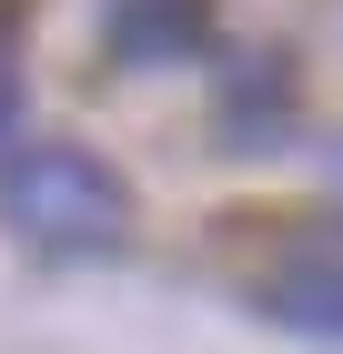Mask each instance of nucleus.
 Masks as SVG:
<instances>
[{"instance_id": "nucleus-1", "label": "nucleus", "mask_w": 343, "mask_h": 354, "mask_svg": "<svg viewBox=\"0 0 343 354\" xmlns=\"http://www.w3.org/2000/svg\"><path fill=\"white\" fill-rule=\"evenodd\" d=\"M0 213L41 253H111L132 233V183L101 152H81V142H30L21 162L0 172Z\"/></svg>"}, {"instance_id": "nucleus-2", "label": "nucleus", "mask_w": 343, "mask_h": 354, "mask_svg": "<svg viewBox=\"0 0 343 354\" xmlns=\"http://www.w3.org/2000/svg\"><path fill=\"white\" fill-rule=\"evenodd\" d=\"M253 304L293 334H343V213L293 223L263 253V273H253Z\"/></svg>"}, {"instance_id": "nucleus-3", "label": "nucleus", "mask_w": 343, "mask_h": 354, "mask_svg": "<svg viewBox=\"0 0 343 354\" xmlns=\"http://www.w3.org/2000/svg\"><path fill=\"white\" fill-rule=\"evenodd\" d=\"M101 41H111V61H132V71L192 61L212 41V0H101Z\"/></svg>"}, {"instance_id": "nucleus-4", "label": "nucleus", "mask_w": 343, "mask_h": 354, "mask_svg": "<svg viewBox=\"0 0 343 354\" xmlns=\"http://www.w3.org/2000/svg\"><path fill=\"white\" fill-rule=\"evenodd\" d=\"M212 122H222V142H233V152L283 142V132H293V61H283V51H242L233 71H222Z\"/></svg>"}, {"instance_id": "nucleus-5", "label": "nucleus", "mask_w": 343, "mask_h": 354, "mask_svg": "<svg viewBox=\"0 0 343 354\" xmlns=\"http://www.w3.org/2000/svg\"><path fill=\"white\" fill-rule=\"evenodd\" d=\"M21 10H30V0H0V51L21 41Z\"/></svg>"}, {"instance_id": "nucleus-6", "label": "nucleus", "mask_w": 343, "mask_h": 354, "mask_svg": "<svg viewBox=\"0 0 343 354\" xmlns=\"http://www.w3.org/2000/svg\"><path fill=\"white\" fill-rule=\"evenodd\" d=\"M10 122H21V91H10V71H0V132H10Z\"/></svg>"}, {"instance_id": "nucleus-7", "label": "nucleus", "mask_w": 343, "mask_h": 354, "mask_svg": "<svg viewBox=\"0 0 343 354\" xmlns=\"http://www.w3.org/2000/svg\"><path fill=\"white\" fill-rule=\"evenodd\" d=\"M333 183H343V142H333Z\"/></svg>"}]
</instances>
